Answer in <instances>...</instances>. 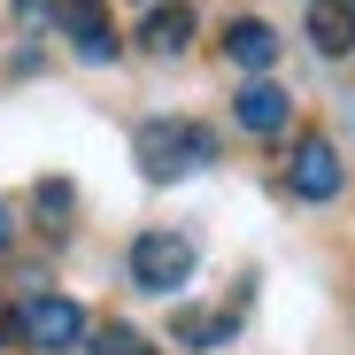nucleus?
I'll use <instances>...</instances> for the list:
<instances>
[{"label": "nucleus", "mask_w": 355, "mask_h": 355, "mask_svg": "<svg viewBox=\"0 0 355 355\" xmlns=\"http://www.w3.org/2000/svg\"><path fill=\"white\" fill-rule=\"evenodd\" d=\"M132 155H139V170L162 186V178H186V170L216 162V132H209V124H186V116H147V124L132 132Z\"/></svg>", "instance_id": "nucleus-1"}, {"label": "nucleus", "mask_w": 355, "mask_h": 355, "mask_svg": "<svg viewBox=\"0 0 355 355\" xmlns=\"http://www.w3.org/2000/svg\"><path fill=\"white\" fill-rule=\"evenodd\" d=\"M193 240H186V232H139V240H132V286L139 293H178V286H186L193 278Z\"/></svg>", "instance_id": "nucleus-2"}, {"label": "nucleus", "mask_w": 355, "mask_h": 355, "mask_svg": "<svg viewBox=\"0 0 355 355\" xmlns=\"http://www.w3.org/2000/svg\"><path fill=\"white\" fill-rule=\"evenodd\" d=\"M16 324H24V340L46 347V355L85 340V309L70 302V293H24V302H16Z\"/></svg>", "instance_id": "nucleus-3"}, {"label": "nucleus", "mask_w": 355, "mask_h": 355, "mask_svg": "<svg viewBox=\"0 0 355 355\" xmlns=\"http://www.w3.org/2000/svg\"><path fill=\"white\" fill-rule=\"evenodd\" d=\"M347 186V170H340V147L332 139H302L293 147V162H286V193L293 201H332Z\"/></svg>", "instance_id": "nucleus-4"}, {"label": "nucleus", "mask_w": 355, "mask_h": 355, "mask_svg": "<svg viewBox=\"0 0 355 355\" xmlns=\"http://www.w3.org/2000/svg\"><path fill=\"white\" fill-rule=\"evenodd\" d=\"M232 124L255 132V139H278V132L293 124V93H286V85H270V78H248L240 93H232Z\"/></svg>", "instance_id": "nucleus-5"}, {"label": "nucleus", "mask_w": 355, "mask_h": 355, "mask_svg": "<svg viewBox=\"0 0 355 355\" xmlns=\"http://www.w3.org/2000/svg\"><path fill=\"white\" fill-rule=\"evenodd\" d=\"M54 24L70 31V46H78V62H116V39L108 31V16H101V0H54Z\"/></svg>", "instance_id": "nucleus-6"}, {"label": "nucleus", "mask_w": 355, "mask_h": 355, "mask_svg": "<svg viewBox=\"0 0 355 355\" xmlns=\"http://www.w3.org/2000/svg\"><path fill=\"white\" fill-rule=\"evenodd\" d=\"M278 46H286V39H278L263 16H240V24H224V62H232V70H248V78H263V70L278 62Z\"/></svg>", "instance_id": "nucleus-7"}, {"label": "nucleus", "mask_w": 355, "mask_h": 355, "mask_svg": "<svg viewBox=\"0 0 355 355\" xmlns=\"http://www.w3.org/2000/svg\"><path fill=\"white\" fill-rule=\"evenodd\" d=\"M309 46L324 62H347L355 54V0H309Z\"/></svg>", "instance_id": "nucleus-8"}, {"label": "nucleus", "mask_w": 355, "mask_h": 355, "mask_svg": "<svg viewBox=\"0 0 355 355\" xmlns=\"http://www.w3.org/2000/svg\"><path fill=\"white\" fill-rule=\"evenodd\" d=\"M232 324L240 317H209V309H170V340L178 347H193V355H216V347H232Z\"/></svg>", "instance_id": "nucleus-9"}, {"label": "nucleus", "mask_w": 355, "mask_h": 355, "mask_svg": "<svg viewBox=\"0 0 355 355\" xmlns=\"http://www.w3.org/2000/svg\"><path fill=\"white\" fill-rule=\"evenodd\" d=\"M186 39H193V8H186V0H170V8H155L139 24V46L147 54H186Z\"/></svg>", "instance_id": "nucleus-10"}, {"label": "nucleus", "mask_w": 355, "mask_h": 355, "mask_svg": "<svg viewBox=\"0 0 355 355\" xmlns=\"http://www.w3.org/2000/svg\"><path fill=\"white\" fill-rule=\"evenodd\" d=\"M93 355H147V340H139L132 324H108V332L93 340Z\"/></svg>", "instance_id": "nucleus-11"}, {"label": "nucleus", "mask_w": 355, "mask_h": 355, "mask_svg": "<svg viewBox=\"0 0 355 355\" xmlns=\"http://www.w3.org/2000/svg\"><path fill=\"white\" fill-rule=\"evenodd\" d=\"M39 216H70V186H62V178H39Z\"/></svg>", "instance_id": "nucleus-12"}, {"label": "nucleus", "mask_w": 355, "mask_h": 355, "mask_svg": "<svg viewBox=\"0 0 355 355\" xmlns=\"http://www.w3.org/2000/svg\"><path fill=\"white\" fill-rule=\"evenodd\" d=\"M16 16H24V24H39V16L54 24V0H16Z\"/></svg>", "instance_id": "nucleus-13"}, {"label": "nucleus", "mask_w": 355, "mask_h": 355, "mask_svg": "<svg viewBox=\"0 0 355 355\" xmlns=\"http://www.w3.org/2000/svg\"><path fill=\"white\" fill-rule=\"evenodd\" d=\"M0 340H24V324H16V309H0Z\"/></svg>", "instance_id": "nucleus-14"}, {"label": "nucleus", "mask_w": 355, "mask_h": 355, "mask_svg": "<svg viewBox=\"0 0 355 355\" xmlns=\"http://www.w3.org/2000/svg\"><path fill=\"white\" fill-rule=\"evenodd\" d=\"M8 240H16V224H8V209H0V255H8Z\"/></svg>", "instance_id": "nucleus-15"}, {"label": "nucleus", "mask_w": 355, "mask_h": 355, "mask_svg": "<svg viewBox=\"0 0 355 355\" xmlns=\"http://www.w3.org/2000/svg\"><path fill=\"white\" fill-rule=\"evenodd\" d=\"M147 355H155V347H147Z\"/></svg>", "instance_id": "nucleus-16"}]
</instances>
